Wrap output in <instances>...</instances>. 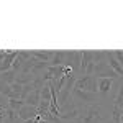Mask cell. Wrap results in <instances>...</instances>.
Wrapping results in <instances>:
<instances>
[{
	"label": "cell",
	"mask_w": 123,
	"mask_h": 123,
	"mask_svg": "<svg viewBox=\"0 0 123 123\" xmlns=\"http://www.w3.org/2000/svg\"><path fill=\"white\" fill-rule=\"evenodd\" d=\"M104 102H108V100H102L97 104L80 107L79 118L72 123H110L112 122V110Z\"/></svg>",
	"instance_id": "cell-1"
},
{
	"label": "cell",
	"mask_w": 123,
	"mask_h": 123,
	"mask_svg": "<svg viewBox=\"0 0 123 123\" xmlns=\"http://www.w3.org/2000/svg\"><path fill=\"white\" fill-rule=\"evenodd\" d=\"M74 89L84 90V92L98 94V90H97V79H95L94 76H80V77H77Z\"/></svg>",
	"instance_id": "cell-2"
},
{
	"label": "cell",
	"mask_w": 123,
	"mask_h": 123,
	"mask_svg": "<svg viewBox=\"0 0 123 123\" xmlns=\"http://www.w3.org/2000/svg\"><path fill=\"white\" fill-rule=\"evenodd\" d=\"M80 62H82V51H67L66 66H71L76 76H79L80 72Z\"/></svg>",
	"instance_id": "cell-3"
},
{
	"label": "cell",
	"mask_w": 123,
	"mask_h": 123,
	"mask_svg": "<svg viewBox=\"0 0 123 123\" xmlns=\"http://www.w3.org/2000/svg\"><path fill=\"white\" fill-rule=\"evenodd\" d=\"M95 79H97V90H98L100 97L108 98V95L112 94V90H113V82L115 80L107 79V77H95Z\"/></svg>",
	"instance_id": "cell-4"
},
{
	"label": "cell",
	"mask_w": 123,
	"mask_h": 123,
	"mask_svg": "<svg viewBox=\"0 0 123 123\" xmlns=\"http://www.w3.org/2000/svg\"><path fill=\"white\" fill-rule=\"evenodd\" d=\"M36 115H38V108H36V107L25 105L18 113H17V117H18V120L21 123H25V122H28V120H31V118H35Z\"/></svg>",
	"instance_id": "cell-5"
},
{
	"label": "cell",
	"mask_w": 123,
	"mask_h": 123,
	"mask_svg": "<svg viewBox=\"0 0 123 123\" xmlns=\"http://www.w3.org/2000/svg\"><path fill=\"white\" fill-rule=\"evenodd\" d=\"M18 56V51H10L7 49V54L3 57V61L0 62V72H5V71H10L12 66H13V61Z\"/></svg>",
	"instance_id": "cell-6"
},
{
	"label": "cell",
	"mask_w": 123,
	"mask_h": 123,
	"mask_svg": "<svg viewBox=\"0 0 123 123\" xmlns=\"http://www.w3.org/2000/svg\"><path fill=\"white\" fill-rule=\"evenodd\" d=\"M105 61H107V64L112 67L118 76L123 77V67L120 66V62H118V61H117V57L113 56V51H107V57H105Z\"/></svg>",
	"instance_id": "cell-7"
},
{
	"label": "cell",
	"mask_w": 123,
	"mask_h": 123,
	"mask_svg": "<svg viewBox=\"0 0 123 123\" xmlns=\"http://www.w3.org/2000/svg\"><path fill=\"white\" fill-rule=\"evenodd\" d=\"M67 51H54V54L49 61V66H66Z\"/></svg>",
	"instance_id": "cell-8"
},
{
	"label": "cell",
	"mask_w": 123,
	"mask_h": 123,
	"mask_svg": "<svg viewBox=\"0 0 123 123\" xmlns=\"http://www.w3.org/2000/svg\"><path fill=\"white\" fill-rule=\"evenodd\" d=\"M39 102H41V89H36V90H33V92H31V94H28V97L25 98V104H26V105L36 107V108H38Z\"/></svg>",
	"instance_id": "cell-9"
},
{
	"label": "cell",
	"mask_w": 123,
	"mask_h": 123,
	"mask_svg": "<svg viewBox=\"0 0 123 123\" xmlns=\"http://www.w3.org/2000/svg\"><path fill=\"white\" fill-rule=\"evenodd\" d=\"M17 76H18V72L13 71V69H10V71H5V72H0V80L3 84L12 85L13 82H17Z\"/></svg>",
	"instance_id": "cell-10"
},
{
	"label": "cell",
	"mask_w": 123,
	"mask_h": 123,
	"mask_svg": "<svg viewBox=\"0 0 123 123\" xmlns=\"http://www.w3.org/2000/svg\"><path fill=\"white\" fill-rule=\"evenodd\" d=\"M113 108L123 110V80L120 79V84H118V90L113 97Z\"/></svg>",
	"instance_id": "cell-11"
},
{
	"label": "cell",
	"mask_w": 123,
	"mask_h": 123,
	"mask_svg": "<svg viewBox=\"0 0 123 123\" xmlns=\"http://www.w3.org/2000/svg\"><path fill=\"white\" fill-rule=\"evenodd\" d=\"M53 54H54V51H31V56L36 57L38 61H43V62H49Z\"/></svg>",
	"instance_id": "cell-12"
},
{
	"label": "cell",
	"mask_w": 123,
	"mask_h": 123,
	"mask_svg": "<svg viewBox=\"0 0 123 123\" xmlns=\"http://www.w3.org/2000/svg\"><path fill=\"white\" fill-rule=\"evenodd\" d=\"M25 105H26L25 100H21V98H8V108L12 112H15V113H18Z\"/></svg>",
	"instance_id": "cell-13"
},
{
	"label": "cell",
	"mask_w": 123,
	"mask_h": 123,
	"mask_svg": "<svg viewBox=\"0 0 123 123\" xmlns=\"http://www.w3.org/2000/svg\"><path fill=\"white\" fill-rule=\"evenodd\" d=\"M51 98H53V95H51V85H49V82H46L41 87V100L43 102H51Z\"/></svg>",
	"instance_id": "cell-14"
},
{
	"label": "cell",
	"mask_w": 123,
	"mask_h": 123,
	"mask_svg": "<svg viewBox=\"0 0 123 123\" xmlns=\"http://www.w3.org/2000/svg\"><path fill=\"white\" fill-rule=\"evenodd\" d=\"M113 56L117 57V61H118L120 66L123 67V51H113Z\"/></svg>",
	"instance_id": "cell-15"
}]
</instances>
